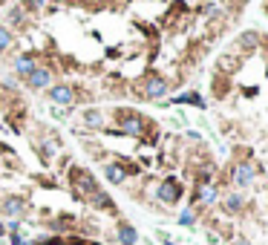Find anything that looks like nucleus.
<instances>
[{"mask_svg":"<svg viewBox=\"0 0 268 245\" xmlns=\"http://www.w3.org/2000/svg\"><path fill=\"white\" fill-rule=\"evenodd\" d=\"M193 202H196V205H205V208L217 205V202H219V187L213 185V182H199V185H196Z\"/></svg>","mask_w":268,"mask_h":245,"instance_id":"7","label":"nucleus"},{"mask_svg":"<svg viewBox=\"0 0 268 245\" xmlns=\"http://www.w3.org/2000/svg\"><path fill=\"white\" fill-rule=\"evenodd\" d=\"M0 245H3V239H0Z\"/></svg>","mask_w":268,"mask_h":245,"instance_id":"27","label":"nucleus"},{"mask_svg":"<svg viewBox=\"0 0 268 245\" xmlns=\"http://www.w3.org/2000/svg\"><path fill=\"white\" fill-rule=\"evenodd\" d=\"M12 69H15V75H21V78H26V75H32V72L38 69V61L32 52H21V55L12 58Z\"/></svg>","mask_w":268,"mask_h":245,"instance_id":"8","label":"nucleus"},{"mask_svg":"<svg viewBox=\"0 0 268 245\" xmlns=\"http://www.w3.org/2000/svg\"><path fill=\"white\" fill-rule=\"evenodd\" d=\"M254 179H257L254 162H237V165L231 167V185L237 187V190H248V187L254 185Z\"/></svg>","mask_w":268,"mask_h":245,"instance_id":"4","label":"nucleus"},{"mask_svg":"<svg viewBox=\"0 0 268 245\" xmlns=\"http://www.w3.org/2000/svg\"><path fill=\"white\" fill-rule=\"evenodd\" d=\"M167 93H170V84L162 75H156V72L147 75L145 84H141V98H147V101H162Z\"/></svg>","mask_w":268,"mask_h":245,"instance_id":"5","label":"nucleus"},{"mask_svg":"<svg viewBox=\"0 0 268 245\" xmlns=\"http://www.w3.org/2000/svg\"><path fill=\"white\" fill-rule=\"evenodd\" d=\"M162 242H165V245H176V242H170V239H167V237H162Z\"/></svg>","mask_w":268,"mask_h":245,"instance_id":"26","label":"nucleus"},{"mask_svg":"<svg viewBox=\"0 0 268 245\" xmlns=\"http://www.w3.org/2000/svg\"><path fill=\"white\" fill-rule=\"evenodd\" d=\"M69 182H73V190L78 194V199H87V202L101 190L98 182H95V176L87 167H73V170H69Z\"/></svg>","mask_w":268,"mask_h":245,"instance_id":"2","label":"nucleus"},{"mask_svg":"<svg viewBox=\"0 0 268 245\" xmlns=\"http://www.w3.org/2000/svg\"><path fill=\"white\" fill-rule=\"evenodd\" d=\"M3 234H6V222H3V219H0V237H3Z\"/></svg>","mask_w":268,"mask_h":245,"instance_id":"25","label":"nucleus"},{"mask_svg":"<svg viewBox=\"0 0 268 245\" xmlns=\"http://www.w3.org/2000/svg\"><path fill=\"white\" fill-rule=\"evenodd\" d=\"M127 167H124V162H107L104 165V176H107L113 185H124V179H127Z\"/></svg>","mask_w":268,"mask_h":245,"instance_id":"12","label":"nucleus"},{"mask_svg":"<svg viewBox=\"0 0 268 245\" xmlns=\"http://www.w3.org/2000/svg\"><path fill=\"white\" fill-rule=\"evenodd\" d=\"M173 104H193V107H205V98L199 93H182L176 98H170Z\"/></svg>","mask_w":268,"mask_h":245,"instance_id":"15","label":"nucleus"},{"mask_svg":"<svg viewBox=\"0 0 268 245\" xmlns=\"http://www.w3.org/2000/svg\"><path fill=\"white\" fill-rule=\"evenodd\" d=\"M196 222V211L193 208H185V211H182V214H179V225H185V228H190V225H193Z\"/></svg>","mask_w":268,"mask_h":245,"instance_id":"21","label":"nucleus"},{"mask_svg":"<svg viewBox=\"0 0 268 245\" xmlns=\"http://www.w3.org/2000/svg\"><path fill=\"white\" fill-rule=\"evenodd\" d=\"M61 142L58 136H44V142H41V150H44V156H52V153H58Z\"/></svg>","mask_w":268,"mask_h":245,"instance_id":"18","label":"nucleus"},{"mask_svg":"<svg viewBox=\"0 0 268 245\" xmlns=\"http://www.w3.org/2000/svg\"><path fill=\"white\" fill-rule=\"evenodd\" d=\"M205 14H217V3H208V6H205Z\"/></svg>","mask_w":268,"mask_h":245,"instance_id":"23","label":"nucleus"},{"mask_svg":"<svg viewBox=\"0 0 268 245\" xmlns=\"http://www.w3.org/2000/svg\"><path fill=\"white\" fill-rule=\"evenodd\" d=\"M6 23H9V26H23V6L9 9V12H6ZM9 26H6V29H9Z\"/></svg>","mask_w":268,"mask_h":245,"instance_id":"19","label":"nucleus"},{"mask_svg":"<svg viewBox=\"0 0 268 245\" xmlns=\"http://www.w3.org/2000/svg\"><path fill=\"white\" fill-rule=\"evenodd\" d=\"M49 101L52 104H61V107H69L75 101V90L69 84H55V86H49Z\"/></svg>","mask_w":268,"mask_h":245,"instance_id":"9","label":"nucleus"},{"mask_svg":"<svg viewBox=\"0 0 268 245\" xmlns=\"http://www.w3.org/2000/svg\"><path fill=\"white\" fill-rule=\"evenodd\" d=\"M84 124L87 127H93V130H104V113L101 110H95V107H90V110H84Z\"/></svg>","mask_w":268,"mask_h":245,"instance_id":"14","label":"nucleus"},{"mask_svg":"<svg viewBox=\"0 0 268 245\" xmlns=\"http://www.w3.org/2000/svg\"><path fill=\"white\" fill-rule=\"evenodd\" d=\"M49 81H52L49 66H38L32 75H26V86H32V90H44V86H49Z\"/></svg>","mask_w":268,"mask_h":245,"instance_id":"11","label":"nucleus"},{"mask_svg":"<svg viewBox=\"0 0 268 245\" xmlns=\"http://www.w3.org/2000/svg\"><path fill=\"white\" fill-rule=\"evenodd\" d=\"M185 196V185H182L179 179H173V176H167V179L159 182V187H156V199L165 202V205H176V202Z\"/></svg>","mask_w":268,"mask_h":245,"instance_id":"3","label":"nucleus"},{"mask_svg":"<svg viewBox=\"0 0 268 245\" xmlns=\"http://www.w3.org/2000/svg\"><path fill=\"white\" fill-rule=\"evenodd\" d=\"M116 237H118V242H121V245H136L138 242V231L133 228L130 222H121V225H118V231H116Z\"/></svg>","mask_w":268,"mask_h":245,"instance_id":"13","label":"nucleus"},{"mask_svg":"<svg viewBox=\"0 0 268 245\" xmlns=\"http://www.w3.org/2000/svg\"><path fill=\"white\" fill-rule=\"evenodd\" d=\"M113 118H116V124H118V130H113V133H124V136H133V138L147 136L145 115L136 113V110H116Z\"/></svg>","mask_w":268,"mask_h":245,"instance_id":"1","label":"nucleus"},{"mask_svg":"<svg viewBox=\"0 0 268 245\" xmlns=\"http://www.w3.org/2000/svg\"><path fill=\"white\" fill-rule=\"evenodd\" d=\"M12 46H15V35L6 26H0V52H9Z\"/></svg>","mask_w":268,"mask_h":245,"instance_id":"20","label":"nucleus"},{"mask_svg":"<svg viewBox=\"0 0 268 245\" xmlns=\"http://www.w3.org/2000/svg\"><path fill=\"white\" fill-rule=\"evenodd\" d=\"M219 199H222V211L228 216H237V214H242V211H245V196L239 194V190H231V194L219 196Z\"/></svg>","mask_w":268,"mask_h":245,"instance_id":"10","label":"nucleus"},{"mask_svg":"<svg viewBox=\"0 0 268 245\" xmlns=\"http://www.w3.org/2000/svg\"><path fill=\"white\" fill-rule=\"evenodd\" d=\"M46 6V0H23V9H32V12H41Z\"/></svg>","mask_w":268,"mask_h":245,"instance_id":"22","label":"nucleus"},{"mask_svg":"<svg viewBox=\"0 0 268 245\" xmlns=\"http://www.w3.org/2000/svg\"><path fill=\"white\" fill-rule=\"evenodd\" d=\"M0 211H3L6 219H23L26 211H29V205H26L23 196H6V199L0 202Z\"/></svg>","mask_w":268,"mask_h":245,"instance_id":"6","label":"nucleus"},{"mask_svg":"<svg viewBox=\"0 0 268 245\" xmlns=\"http://www.w3.org/2000/svg\"><path fill=\"white\" fill-rule=\"evenodd\" d=\"M95 205V208H101V211H110V214H113V211H116V205H113V199H110L107 194H104V190H98V194L93 196V199H90Z\"/></svg>","mask_w":268,"mask_h":245,"instance_id":"16","label":"nucleus"},{"mask_svg":"<svg viewBox=\"0 0 268 245\" xmlns=\"http://www.w3.org/2000/svg\"><path fill=\"white\" fill-rule=\"evenodd\" d=\"M231 245H251V242H248V239H242V237H237V239H234Z\"/></svg>","mask_w":268,"mask_h":245,"instance_id":"24","label":"nucleus"},{"mask_svg":"<svg viewBox=\"0 0 268 245\" xmlns=\"http://www.w3.org/2000/svg\"><path fill=\"white\" fill-rule=\"evenodd\" d=\"M237 43L242 49H257V46H260V35H257V32H242Z\"/></svg>","mask_w":268,"mask_h":245,"instance_id":"17","label":"nucleus"}]
</instances>
